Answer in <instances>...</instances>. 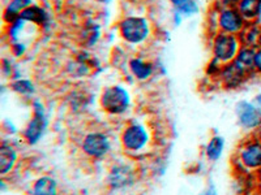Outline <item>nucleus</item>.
<instances>
[{
  "instance_id": "4468645a",
  "label": "nucleus",
  "mask_w": 261,
  "mask_h": 195,
  "mask_svg": "<svg viewBox=\"0 0 261 195\" xmlns=\"http://www.w3.org/2000/svg\"><path fill=\"white\" fill-rule=\"evenodd\" d=\"M238 11L247 22H255L261 15V0H239Z\"/></svg>"
},
{
  "instance_id": "20e7f679",
  "label": "nucleus",
  "mask_w": 261,
  "mask_h": 195,
  "mask_svg": "<svg viewBox=\"0 0 261 195\" xmlns=\"http://www.w3.org/2000/svg\"><path fill=\"white\" fill-rule=\"evenodd\" d=\"M149 142V133L144 125L132 124L124 129L122 134L123 147L130 152H137L146 147Z\"/></svg>"
},
{
  "instance_id": "412c9836",
  "label": "nucleus",
  "mask_w": 261,
  "mask_h": 195,
  "mask_svg": "<svg viewBox=\"0 0 261 195\" xmlns=\"http://www.w3.org/2000/svg\"><path fill=\"white\" fill-rule=\"evenodd\" d=\"M178 13L184 16H192L199 12V6L196 4L195 0H183L181 3L175 6Z\"/></svg>"
},
{
  "instance_id": "4be33fe9",
  "label": "nucleus",
  "mask_w": 261,
  "mask_h": 195,
  "mask_svg": "<svg viewBox=\"0 0 261 195\" xmlns=\"http://www.w3.org/2000/svg\"><path fill=\"white\" fill-rule=\"evenodd\" d=\"M11 86L16 92L21 95H32L34 92V85L29 80H16Z\"/></svg>"
},
{
  "instance_id": "b1692460",
  "label": "nucleus",
  "mask_w": 261,
  "mask_h": 195,
  "mask_svg": "<svg viewBox=\"0 0 261 195\" xmlns=\"http://www.w3.org/2000/svg\"><path fill=\"white\" fill-rule=\"evenodd\" d=\"M12 51L16 56H22L25 52V45H20V43H13Z\"/></svg>"
},
{
  "instance_id": "aec40b11",
  "label": "nucleus",
  "mask_w": 261,
  "mask_h": 195,
  "mask_svg": "<svg viewBox=\"0 0 261 195\" xmlns=\"http://www.w3.org/2000/svg\"><path fill=\"white\" fill-rule=\"evenodd\" d=\"M223 148H225V141H223L222 137H213L206 146V156L211 161H217L222 156Z\"/></svg>"
},
{
  "instance_id": "7ed1b4c3",
  "label": "nucleus",
  "mask_w": 261,
  "mask_h": 195,
  "mask_svg": "<svg viewBox=\"0 0 261 195\" xmlns=\"http://www.w3.org/2000/svg\"><path fill=\"white\" fill-rule=\"evenodd\" d=\"M120 36L124 41L132 45H139L145 41L150 34V26L146 18L144 17H127L119 24Z\"/></svg>"
},
{
  "instance_id": "9d476101",
  "label": "nucleus",
  "mask_w": 261,
  "mask_h": 195,
  "mask_svg": "<svg viewBox=\"0 0 261 195\" xmlns=\"http://www.w3.org/2000/svg\"><path fill=\"white\" fill-rule=\"evenodd\" d=\"M249 76L251 74L243 71L241 67H238L234 61L228 62L227 65H225V68L221 71V77H222L223 83L227 86L228 89H235V87H239L241 85H243V82L248 80Z\"/></svg>"
},
{
  "instance_id": "9b49d317",
  "label": "nucleus",
  "mask_w": 261,
  "mask_h": 195,
  "mask_svg": "<svg viewBox=\"0 0 261 195\" xmlns=\"http://www.w3.org/2000/svg\"><path fill=\"white\" fill-rule=\"evenodd\" d=\"M107 181L113 189H123L135 182V173L129 167L115 166L110 171Z\"/></svg>"
},
{
  "instance_id": "f03ea898",
  "label": "nucleus",
  "mask_w": 261,
  "mask_h": 195,
  "mask_svg": "<svg viewBox=\"0 0 261 195\" xmlns=\"http://www.w3.org/2000/svg\"><path fill=\"white\" fill-rule=\"evenodd\" d=\"M241 39L235 34L220 32L213 41V55L217 61L228 64L232 62L241 50Z\"/></svg>"
},
{
  "instance_id": "423d86ee",
  "label": "nucleus",
  "mask_w": 261,
  "mask_h": 195,
  "mask_svg": "<svg viewBox=\"0 0 261 195\" xmlns=\"http://www.w3.org/2000/svg\"><path fill=\"white\" fill-rule=\"evenodd\" d=\"M110 139L103 133H89L83 141V150L88 156L101 159L110 151Z\"/></svg>"
},
{
  "instance_id": "1a4fd4ad",
  "label": "nucleus",
  "mask_w": 261,
  "mask_h": 195,
  "mask_svg": "<svg viewBox=\"0 0 261 195\" xmlns=\"http://www.w3.org/2000/svg\"><path fill=\"white\" fill-rule=\"evenodd\" d=\"M237 115L239 118V124L244 129H256L261 126V108L255 104L249 102L238 103Z\"/></svg>"
},
{
  "instance_id": "5701e85b",
  "label": "nucleus",
  "mask_w": 261,
  "mask_h": 195,
  "mask_svg": "<svg viewBox=\"0 0 261 195\" xmlns=\"http://www.w3.org/2000/svg\"><path fill=\"white\" fill-rule=\"evenodd\" d=\"M255 72L261 74V47L257 48L255 53Z\"/></svg>"
},
{
  "instance_id": "393cba45",
  "label": "nucleus",
  "mask_w": 261,
  "mask_h": 195,
  "mask_svg": "<svg viewBox=\"0 0 261 195\" xmlns=\"http://www.w3.org/2000/svg\"><path fill=\"white\" fill-rule=\"evenodd\" d=\"M200 195H217V191H216V189H213V187H212V189H208L206 191H204L202 194H200Z\"/></svg>"
},
{
  "instance_id": "f257e3e1",
  "label": "nucleus",
  "mask_w": 261,
  "mask_h": 195,
  "mask_svg": "<svg viewBox=\"0 0 261 195\" xmlns=\"http://www.w3.org/2000/svg\"><path fill=\"white\" fill-rule=\"evenodd\" d=\"M129 92L122 86H110L101 95V106L111 115H122L129 108Z\"/></svg>"
},
{
  "instance_id": "f8f14e48",
  "label": "nucleus",
  "mask_w": 261,
  "mask_h": 195,
  "mask_svg": "<svg viewBox=\"0 0 261 195\" xmlns=\"http://www.w3.org/2000/svg\"><path fill=\"white\" fill-rule=\"evenodd\" d=\"M17 162V151L9 143L3 142L0 146V175L6 176L15 168Z\"/></svg>"
},
{
  "instance_id": "f3484780",
  "label": "nucleus",
  "mask_w": 261,
  "mask_h": 195,
  "mask_svg": "<svg viewBox=\"0 0 261 195\" xmlns=\"http://www.w3.org/2000/svg\"><path fill=\"white\" fill-rule=\"evenodd\" d=\"M30 195H58L57 181L50 176L39 177L33 183Z\"/></svg>"
},
{
  "instance_id": "39448f33",
  "label": "nucleus",
  "mask_w": 261,
  "mask_h": 195,
  "mask_svg": "<svg viewBox=\"0 0 261 195\" xmlns=\"http://www.w3.org/2000/svg\"><path fill=\"white\" fill-rule=\"evenodd\" d=\"M33 107H34V115H33V118L30 120L27 129H25L24 137L28 143L36 145L45 133L46 127H47V118L45 116L43 106L39 102H34Z\"/></svg>"
},
{
  "instance_id": "ddd939ff",
  "label": "nucleus",
  "mask_w": 261,
  "mask_h": 195,
  "mask_svg": "<svg viewBox=\"0 0 261 195\" xmlns=\"http://www.w3.org/2000/svg\"><path fill=\"white\" fill-rule=\"evenodd\" d=\"M241 42L243 46L251 48L261 47V25L256 24V22H251V24L246 25L243 31L241 32Z\"/></svg>"
},
{
  "instance_id": "6ab92c4d",
  "label": "nucleus",
  "mask_w": 261,
  "mask_h": 195,
  "mask_svg": "<svg viewBox=\"0 0 261 195\" xmlns=\"http://www.w3.org/2000/svg\"><path fill=\"white\" fill-rule=\"evenodd\" d=\"M20 18L28 21V22H33V24L45 25L48 20V15L45 9L33 4L32 7L27 8L24 12L21 13Z\"/></svg>"
},
{
  "instance_id": "0eeeda50",
  "label": "nucleus",
  "mask_w": 261,
  "mask_h": 195,
  "mask_svg": "<svg viewBox=\"0 0 261 195\" xmlns=\"http://www.w3.org/2000/svg\"><path fill=\"white\" fill-rule=\"evenodd\" d=\"M239 161L248 171H261V139H251L242 146Z\"/></svg>"
},
{
  "instance_id": "a211bd4d",
  "label": "nucleus",
  "mask_w": 261,
  "mask_h": 195,
  "mask_svg": "<svg viewBox=\"0 0 261 195\" xmlns=\"http://www.w3.org/2000/svg\"><path fill=\"white\" fill-rule=\"evenodd\" d=\"M129 68L130 72L134 73L135 77L137 80H148L150 77L153 72H154V68H153V64L149 61H144L141 59H132L129 62Z\"/></svg>"
},
{
  "instance_id": "6e6552de",
  "label": "nucleus",
  "mask_w": 261,
  "mask_h": 195,
  "mask_svg": "<svg viewBox=\"0 0 261 195\" xmlns=\"http://www.w3.org/2000/svg\"><path fill=\"white\" fill-rule=\"evenodd\" d=\"M218 24L222 29L223 32H228V34H239L243 31L246 27L247 21L244 20L241 12L238 11V8H227L223 9L220 13V18H218Z\"/></svg>"
},
{
  "instance_id": "2eb2a0df",
  "label": "nucleus",
  "mask_w": 261,
  "mask_h": 195,
  "mask_svg": "<svg viewBox=\"0 0 261 195\" xmlns=\"http://www.w3.org/2000/svg\"><path fill=\"white\" fill-rule=\"evenodd\" d=\"M33 6V0H11L4 9V21L9 25L18 20L25 9Z\"/></svg>"
},
{
  "instance_id": "cd10ccee",
  "label": "nucleus",
  "mask_w": 261,
  "mask_h": 195,
  "mask_svg": "<svg viewBox=\"0 0 261 195\" xmlns=\"http://www.w3.org/2000/svg\"><path fill=\"white\" fill-rule=\"evenodd\" d=\"M97 2H99V3L102 4H107V3H110L111 0H97Z\"/></svg>"
},
{
  "instance_id": "bb28decb",
  "label": "nucleus",
  "mask_w": 261,
  "mask_h": 195,
  "mask_svg": "<svg viewBox=\"0 0 261 195\" xmlns=\"http://www.w3.org/2000/svg\"><path fill=\"white\" fill-rule=\"evenodd\" d=\"M170 2H171V3L174 4V6H176V4L181 3V2H183V0H170Z\"/></svg>"
},
{
  "instance_id": "a878e982",
  "label": "nucleus",
  "mask_w": 261,
  "mask_h": 195,
  "mask_svg": "<svg viewBox=\"0 0 261 195\" xmlns=\"http://www.w3.org/2000/svg\"><path fill=\"white\" fill-rule=\"evenodd\" d=\"M255 103H256V106L260 107V108H261V94L257 95V96L255 98Z\"/></svg>"
},
{
  "instance_id": "c85d7f7f",
  "label": "nucleus",
  "mask_w": 261,
  "mask_h": 195,
  "mask_svg": "<svg viewBox=\"0 0 261 195\" xmlns=\"http://www.w3.org/2000/svg\"><path fill=\"white\" fill-rule=\"evenodd\" d=\"M247 195H261V192H249V194Z\"/></svg>"
},
{
  "instance_id": "dca6fc26",
  "label": "nucleus",
  "mask_w": 261,
  "mask_h": 195,
  "mask_svg": "<svg viewBox=\"0 0 261 195\" xmlns=\"http://www.w3.org/2000/svg\"><path fill=\"white\" fill-rule=\"evenodd\" d=\"M255 48L242 46L237 57H235L234 62L238 67H241L243 71H246L247 73L252 74L255 72Z\"/></svg>"
}]
</instances>
